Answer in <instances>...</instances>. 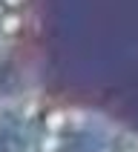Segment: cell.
Instances as JSON below:
<instances>
[{"label": "cell", "instance_id": "1", "mask_svg": "<svg viewBox=\"0 0 138 152\" xmlns=\"http://www.w3.org/2000/svg\"><path fill=\"white\" fill-rule=\"evenodd\" d=\"M0 152H138V132L84 103L0 89Z\"/></svg>", "mask_w": 138, "mask_h": 152}]
</instances>
